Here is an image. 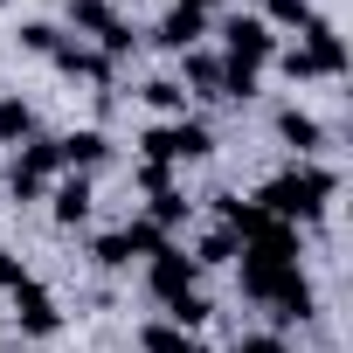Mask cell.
Here are the masks:
<instances>
[{
	"label": "cell",
	"mask_w": 353,
	"mask_h": 353,
	"mask_svg": "<svg viewBox=\"0 0 353 353\" xmlns=\"http://www.w3.org/2000/svg\"><path fill=\"white\" fill-rule=\"evenodd\" d=\"M332 194H339V173H332V166H319V159H298V166H284V173H277V181H263L256 208L298 229V222H319Z\"/></svg>",
	"instance_id": "1"
},
{
	"label": "cell",
	"mask_w": 353,
	"mask_h": 353,
	"mask_svg": "<svg viewBox=\"0 0 353 353\" xmlns=\"http://www.w3.org/2000/svg\"><path fill=\"white\" fill-rule=\"evenodd\" d=\"M243 291H250L256 305H270V319H277V325H305V319L319 312L312 277H305L298 263H263V256H243Z\"/></svg>",
	"instance_id": "2"
},
{
	"label": "cell",
	"mask_w": 353,
	"mask_h": 353,
	"mask_svg": "<svg viewBox=\"0 0 353 353\" xmlns=\"http://www.w3.org/2000/svg\"><path fill=\"white\" fill-rule=\"evenodd\" d=\"M277 70L291 77V83H312V77H339L346 70V42H339V28L332 21H305V35L291 42V49H277Z\"/></svg>",
	"instance_id": "3"
},
{
	"label": "cell",
	"mask_w": 353,
	"mask_h": 353,
	"mask_svg": "<svg viewBox=\"0 0 353 353\" xmlns=\"http://www.w3.org/2000/svg\"><path fill=\"white\" fill-rule=\"evenodd\" d=\"M139 152L159 159V166H194V159L215 152V132H208L201 118H159V125L139 132Z\"/></svg>",
	"instance_id": "4"
},
{
	"label": "cell",
	"mask_w": 353,
	"mask_h": 353,
	"mask_svg": "<svg viewBox=\"0 0 353 353\" xmlns=\"http://www.w3.org/2000/svg\"><path fill=\"white\" fill-rule=\"evenodd\" d=\"M166 243H173L166 229H152L145 215H132L125 229H111V236H97V263H104V270H125V263H139V256H159Z\"/></svg>",
	"instance_id": "5"
},
{
	"label": "cell",
	"mask_w": 353,
	"mask_h": 353,
	"mask_svg": "<svg viewBox=\"0 0 353 353\" xmlns=\"http://www.w3.org/2000/svg\"><path fill=\"white\" fill-rule=\"evenodd\" d=\"M70 28H77V35H90V42L104 49V63L132 49V28H125V14L111 8V0H70Z\"/></svg>",
	"instance_id": "6"
},
{
	"label": "cell",
	"mask_w": 353,
	"mask_h": 353,
	"mask_svg": "<svg viewBox=\"0 0 353 353\" xmlns=\"http://www.w3.org/2000/svg\"><path fill=\"white\" fill-rule=\"evenodd\" d=\"M222 42H229L222 56H229V63H243V70H263V63L277 56V35H270V21H263V14H229V21H222Z\"/></svg>",
	"instance_id": "7"
},
{
	"label": "cell",
	"mask_w": 353,
	"mask_h": 353,
	"mask_svg": "<svg viewBox=\"0 0 353 353\" xmlns=\"http://www.w3.org/2000/svg\"><path fill=\"white\" fill-rule=\"evenodd\" d=\"M145 284H152V298H159V305H173V298H188V291L201 284V263H194L181 243H166L159 256H145Z\"/></svg>",
	"instance_id": "8"
},
{
	"label": "cell",
	"mask_w": 353,
	"mask_h": 353,
	"mask_svg": "<svg viewBox=\"0 0 353 353\" xmlns=\"http://www.w3.org/2000/svg\"><path fill=\"white\" fill-rule=\"evenodd\" d=\"M8 298H14V325H21L28 339H49V332H63V305H56V298H49L35 277H28L21 291H8Z\"/></svg>",
	"instance_id": "9"
},
{
	"label": "cell",
	"mask_w": 353,
	"mask_h": 353,
	"mask_svg": "<svg viewBox=\"0 0 353 353\" xmlns=\"http://www.w3.org/2000/svg\"><path fill=\"white\" fill-rule=\"evenodd\" d=\"M56 159H63V173H90V166L111 159V139H104L97 125H77V132L56 139Z\"/></svg>",
	"instance_id": "10"
},
{
	"label": "cell",
	"mask_w": 353,
	"mask_h": 353,
	"mask_svg": "<svg viewBox=\"0 0 353 353\" xmlns=\"http://www.w3.org/2000/svg\"><path fill=\"white\" fill-rule=\"evenodd\" d=\"M201 35H208V14H201V8H188V0H173V14L152 28V42H159V49H173V56H188Z\"/></svg>",
	"instance_id": "11"
},
{
	"label": "cell",
	"mask_w": 353,
	"mask_h": 353,
	"mask_svg": "<svg viewBox=\"0 0 353 353\" xmlns=\"http://www.w3.org/2000/svg\"><path fill=\"white\" fill-rule=\"evenodd\" d=\"M49 201H56V222L63 229H83L90 222V201H97L90 194V173H63V181L49 188Z\"/></svg>",
	"instance_id": "12"
},
{
	"label": "cell",
	"mask_w": 353,
	"mask_h": 353,
	"mask_svg": "<svg viewBox=\"0 0 353 353\" xmlns=\"http://www.w3.org/2000/svg\"><path fill=\"white\" fill-rule=\"evenodd\" d=\"M277 139H284V145H291L298 159H312V152L325 145V125H319L312 111H298V104H284V111H277Z\"/></svg>",
	"instance_id": "13"
},
{
	"label": "cell",
	"mask_w": 353,
	"mask_h": 353,
	"mask_svg": "<svg viewBox=\"0 0 353 353\" xmlns=\"http://www.w3.org/2000/svg\"><path fill=\"white\" fill-rule=\"evenodd\" d=\"M181 90H201V97H222V56H208V49H188L181 56V77H173Z\"/></svg>",
	"instance_id": "14"
},
{
	"label": "cell",
	"mask_w": 353,
	"mask_h": 353,
	"mask_svg": "<svg viewBox=\"0 0 353 353\" xmlns=\"http://www.w3.org/2000/svg\"><path fill=\"white\" fill-rule=\"evenodd\" d=\"M49 63H56L63 77H90V83H104V77H111V63H104L97 49H83V42H70V35L56 42V56H49Z\"/></svg>",
	"instance_id": "15"
},
{
	"label": "cell",
	"mask_w": 353,
	"mask_h": 353,
	"mask_svg": "<svg viewBox=\"0 0 353 353\" xmlns=\"http://www.w3.org/2000/svg\"><path fill=\"white\" fill-rule=\"evenodd\" d=\"M139 346H145V353H208V346H201L194 332H181V325H166V319H152V325L139 332Z\"/></svg>",
	"instance_id": "16"
},
{
	"label": "cell",
	"mask_w": 353,
	"mask_h": 353,
	"mask_svg": "<svg viewBox=\"0 0 353 353\" xmlns=\"http://www.w3.org/2000/svg\"><path fill=\"white\" fill-rule=\"evenodd\" d=\"M188 208H194V201H188L181 188H166V194H152V201H145V222L173 236V229H181V222H188Z\"/></svg>",
	"instance_id": "17"
},
{
	"label": "cell",
	"mask_w": 353,
	"mask_h": 353,
	"mask_svg": "<svg viewBox=\"0 0 353 353\" xmlns=\"http://www.w3.org/2000/svg\"><path fill=\"white\" fill-rule=\"evenodd\" d=\"M139 97H145L152 111H166V118H188V90L173 83V77H145V83H139Z\"/></svg>",
	"instance_id": "18"
},
{
	"label": "cell",
	"mask_w": 353,
	"mask_h": 353,
	"mask_svg": "<svg viewBox=\"0 0 353 353\" xmlns=\"http://www.w3.org/2000/svg\"><path fill=\"white\" fill-rule=\"evenodd\" d=\"M21 139H35V111L21 97H0V145H21Z\"/></svg>",
	"instance_id": "19"
},
{
	"label": "cell",
	"mask_w": 353,
	"mask_h": 353,
	"mask_svg": "<svg viewBox=\"0 0 353 353\" xmlns=\"http://www.w3.org/2000/svg\"><path fill=\"white\" fill-rule=\"evenodd\" d=\"M208 319H215V305H208L201 291H188V298H173V305H166V325H181V332H201Z\"/></svg>",
	"instance_id": "20"
},
{
	"label": "cell",
	"mask_w": 353,
	"mask_h": 353,
	"mask_svg": "<svg viewBox=\"0 0 353 353\" xmlns=\"http://www.w3.org/2000/svg\"><path fill=\"white\" fill-rule=\"evenodd\" d=\"M236 256H243V243H236V236H229L222 222H215V229H208V236L194 243V263H201V270H208V263H236Z\"/></svg>",
	"instance_id": "21"
},
{
	"label": "cell",
	"mask_w": 353,
	"mask_h": 353,
	"mask_svg": "<svg viewBox=\"0 0 353 353\" xmlns=\"http://www.w3.org/2000/svg\"><path fill=\"white\" fill-rule=\"evenodd\" d=\"M222 97H229V104H250V97H256V70H243V63L222 56Z\"/></svg>",
	"instance_id": "22"
},
{
	"label": "cell",
	"mask_w": 353,
	"mask_h": 353,
	"mask_svg": "<svg viewBox=\"0 0 353 353\" xmlns=\"http://www.w3.org/2000/svg\"><path fill=\"white\" fill-rule=\"evenodd\" d=\"M263 21L270 28H305L312 21V0H263Z\"/></svg>",
	"instance_id": "23"
},
{
	"label": "cell",
	"mask_w": 353,
	"mask_h": 353,
	"mask_svg": "<svg viewBox=\"0 0 353 353\" xmlns=\"http://www.w3.org/2000/svg\"><path fill=\"white\" fill-rule=\"evenodd\" d=\"M56 42H63L56 21H28V28H21V49H35V56H56Z\"/></svg>",
	"instance_id": "24"
},
{
	"label": "cell",
	"mask_w": 353,
	"mask_h": 353,
	"mask_svg": "<svg viewBox=\"0 0 353 353\" xmlns=\"http://www.w3.org/2000/svg\"><path fill=\"white\" fill-rule=\"evenodd\" d=\"M229 353H291V346H284V332H250V339H236Z\"/></svg>",
	"instance_id": "25"
},
{
	"label": "cell",
	"mask_w": 353,
	"mask_h": 353,
	"mask_svg": "<svg viewBox=\"0 0 353 353\" xmlns=\"http://www.w3.org/2000/svg\"><path fill=\"white\" fill-rule=\"evenodd\" d=\"M21 284H28V263L14 250H0V291H21Z\"/></svg>",
	"instance_id": "26"
},
{
	"label": "cell",
	"mask_w": 353,
	"mask_h": 353,
	"mask_svg": "<svg viewBox=\"0 0 353 353\" xmlns=\"http://www.w3.org/2000/svg\"><path fill=\"white\" fill-rule=\"evenodd\" d=\"M139 188H145V194H166V188H173V166L145 159V166H139Z\"/></svg>",
	"instance_id": "27"
},
{
	"label": "cell",
	"mask_w": 353,
	"mask_h": 353,
	"mask_svg": "<svg viewBox=\"0 0 353 353\" xmlns=\"http://www.w3.org/2000/svg\"><path fill=\"white\" fill-rule=\"evenodd\" d=\"M188 8H201V14H208V8H222V0H188Z\"/></svg>",
	"instance_id": "28"
},
{
	"label": "cell",
	"mask_w": 353,
	"mask_h": 353,
	"mask_svg": "<svg viewBox=\"0 0 353 353\" xmlns=\"http://www.w3.org/2000/svg\"><path fill=\"white\" fill-rule=\"evenodd\" d=\"M0 325H8V319H0Z\"/></svg>",
	"instance_id": "29"
}]
</instances>
